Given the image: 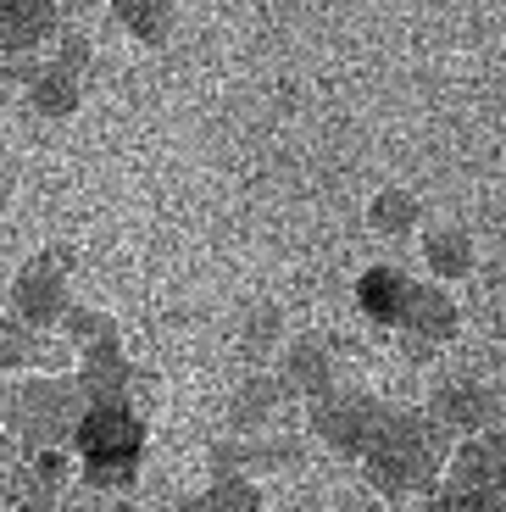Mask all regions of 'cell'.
I'll use <instances>...</instances> for the list:
<instances>
[{"label":"cell","instance_id":"obj_4","mask_svg":"<svg viewBox=\"0 0 506 512\" xmlns=\"http://www.w3.org/2000/svg\"><path fill=\"white\" fill-rule=\"evenodd\" d=\"M67 307V284L51 273V262H39L17 279V312L28 323H56V312Z\"/></svg>","mask_w":506,"mask_h":512},{"label":"cell","instance_id":"obj_5","mask_svg":"<svg viewBox=\"0 0 506 512\" xmlns=\"http://www.w3.org/2000/svg\"><path fill=\"white\" fill-rule=\"evenodd\" d=\"M406 279L401 273H390V268H373L362 279V307L373 312V318H384V323H401V307H406Z\"/></svg>","mask_w":506,"mask_h":512},{"label":"cell","instance_id":"obj_3","mask_svg":"<svg viewBox=\"0 0 506 512\" xmlns=\"http://www.w3.org/2000/svg\"><path fill=\"white\" fill-rule=\"evenodd\" d=\"M51 0H0V51H28L51 34Z\"/></svg>","mask_w":506,"mask_h":512},{"label":"cell","instance_id":"obj_6","mask_svg":"<svg viewBox=\"0 0 506 512\" xmlns=\"http://www.w3.org/2000/svg\"><path fill=\"white\" fill-rule=\"evenodd\" d=\"M39 106H45V112H56V106H73V84H67L62 67L39 73Z\"/></svg>","mask_w":506,"mask_h":512},{"label":"cell","instance_id":"obj_7","mask_svg":"<svg viewBox=\"0 0 506 512\" xmlns=\"http://www.w3.org/2000/svg\"><path fill=\"white\" fill-rule=\"evenodd\" d=\"M434 268H440V273H462V268H468V240H462V234H456V240H440V245H434Z\"/></svg>","mask_w":506,"mask_h":512},{"label":"cell","instance_id":"obj_2","mask_svg":"<svg viewBox=\"0 0 506 512\" xmlns=\"http://www.w3.org/2000/svg\"><path fill=\"white\" fill-rule=\"evenodd\" d=\"M73 435H78V457H84L89 485H128L134 479L140 451H145V429L123 407H84Z\"/></svg>","mask_w":506,"mask_h":512},{"label":"cell","instance_id":"obj_8","mask_svg":"<svg viewBox=\"0 0 506 512\" xmlns=\"http://www.w3.org/2000/svg\"><path fill=\"white\" fill-rule=\"evenodd\" d=\"M117 512H134V507H117Z\"/></svg>","mask_w":506,"mask_h":512},{"label":"cell","instance_id":"obj_1","mask_svg":"<svg viewBox=\"0 0 506 512\" xmlns=\"http://www.w3.org/2000/svg\"><path fill=\"white\" fill-rule=\"evenodd\" d=\"M0 418L12 423V435L28 440L34 451H51L62 435H73L84 418V390L67 379H28L0 390Z\"/></svg>","mask_w":506,"mask_h":512}]
</instances>
